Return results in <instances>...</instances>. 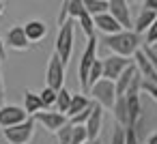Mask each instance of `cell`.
Listing matches in <instances>:
<instances>
[{
	"instance_id": "1",
	"label": "cell",
	"mask_w": 157,
	"mask_h": 144,
	"mask_svg": "<svg viewBox=\"0 0 157 144\" xmlns=\"http://www.w3.org/2000/svg\"><path fill=\"white\" fill-rule=\"evenodd\" d=\"M101 43L110 52H114V56H123V58H133V54L142 47V39L133 30H121L116 35H108L101 39Z\"/></svg>"
},
{
	"instance_id": "2",
	"label": "cell",
	"mask_w": 157,
	"mask_h": 144,
	"mask_svg": "<svg viewBox=\"0 0 157 144\" xmlns=\"http://www.w3.org/2000/svg\"><path fill=\"white\" fill-rule=\"evenodd\" d=\"M75 26H78V22H73V20H65V22L60 24V30H58L56 43H54V54L63 60L65 67H67V63L71 60V54H73Z\"/></svg>"
},
{
	"instance_id": "3",
	"label": "cell",
	"mask_w": 157,
	"mask_h": 144,
	"mask_svg": "<svg viewBox=\"0 0 157 144\" xmlns=\"http://www.w3.org/2000/svg\"><path fill=\"white\" fill-rule=\"evenodd\" d=\"M97 37L88 39V45L84 47L82 52V58H80V65H78V75H80V88H82V95L88 93V71L93 67V63L97 60Z\"/></svg>"
},
{
	"instance_id": "4",
	"label": "cell",
	"mask_w": 157,
	"mask_h": 144,
	"mask_svg": "<svg viewBox=\"0 0 157 144\" xmlns=\"http://www.w3.org/2000/svg\"><path fill=\"white\" fill-rule=\"evenodd\" d=\"M88 93H90V99H93L97 105H101V108L112 110L114 103H116V86H114V82H110V80H99L97 84L90 86Z\"/></svg>"
},
{
	"instance_id": "5",
	"label": "cell",
	"mask_w": 157,
	"mask_h": 144,
	"mask_svg": "<svg viewBox=\"0 0 157 144\" xmlns=\"http://www.w3.org/2000/svg\"><path fill=\"white\" fill-rule=\"evenodd\" d=\"M45 86L52 88V90H60L65 88V65L63 60L52 52L50 60H48V69H45Z\"/></svg>"
},
{
	"instance_id": "6",
	"label": "cell",
	"mask_w": 157,
	"mask_h": 144,
	"mask_svg": "<svg viewBox=\"0 0 157 144\" xmlns=\"http://www.w3.org/2000/svg\"><path fill=\"white\" fill-rule=\"evenodd\" d=\"M2 135H5V140H7L9 144H30L33 138H35V120L28 118V120L22 123V125L2 129Z\"/></svg>"
},
{
	"instance_id": "7",
	"label": "cell",
	"mask_w": 157,
	"mask_h": 144,
	"mask_svg": "<svg viewBox=\"0 0 157 144\" xmlns=\"http://www.w3.org/2000/svg\"><path fill=\"white\" fill-rule=\"evenodd\" d=\"M103 65V80H110V82H116L125 69H129L133 65V58H123V56H105L101 60Z\"/></svg>"
},
{
	"instance_id": "8",
	"label": "cell",
	"mask_w": 157,
	"mask_h": 144,
	"mask_svg": "<svg viewBox=\"0 0 157 144\" xmlns=\"http://www.w3.org/2000/svg\"><path fill=\"white\" fill-rule=\"evenodd\" d=\"M30 116L24 112V108L20 105H11V103H5L0 108V129H9V127H15V125H22L26 123Z\"/></svg>"
},
{
	"instance_id": "9",
	"label": "cell",
	"mask_w": 157,
	"mask_h": 144,
	"mask_svg": "<svg viewBox=\"0 0 157 144\" xmlns=\"http://www.w3.org/2000/svg\"><path fill=\"white\" fill-rule=\"evenodd\" d=\"M108 13L121 24L123 30H133L131 11H129V2H127V0H108Z\"/></svg>"
},
{
	"instance_id": "10",
	"label": "cell",
	"mask_w": 157,
	"mask_h": 144,
	"mask_svg": "<svg viewBox=\"0 0 157 144\" xmlns=\"http://www.w3.org/2000/svg\"><path fill=\"white\" fill-rule=\"evenodd\" d=\"M33 120H39L41 125H43V129H48V131H60L69 120H67V116L65 114H58L56 110H41V112H37L35 116H33Z\"/></svg>"
},
{
	"instance_id": "11",
	"label": "cell",
	"mask_w": 157,
	"mask_h": 144,
	"mask_svg": "<svg viewBox=\"0 0 157 144\" xmlns=\"http://www.w3.org/2000/svg\"><path fill=\"white\" fill-rule=\"evenodd\" d=\"M5 45L11 47V50H15V52H26V50H30V41H28V37H26V32H24V26H13V28H9V32H7V37H5Z\"/></svg>"
},
{
	"instance_id": "12",
	"label": "cell",
	"mask_w": 157,
	"mask_h": 144,
	"mask_svg": "<svg viewBox=\"0 0 157 144\" xmlns=\"http://www.w3.org/2000/svg\"><path fill=\"white\" fill-rule=\"evenodd\" d=\"M24 32H26L28 41H30V45L39 43V41H43L48 37V24L41 22V20H30V22L24 24Z\"/></svg>"
},
{
	"instance_id": "13",
	"label": "cell",
	"mask_w": 157,
	"mask_h": 144,
	"mask_svg": "<svg viewBox=\"0 0 157 144\" xmlns=\"http://www.w3.org/2000/svg\"><path fill=\"white\" fill-rule=\"evenodd\" d=\"M93 22H95V30H101V32H103V37H108V35H116V32H121V30H123V28H121V24H118L110 13L97 15V17H93Z\"/></svg>"
},
{
	"instance_id": "14",
	"label": "cell",
	"mask_w": 157,
	"mask_h": 144,
	"mask_svg": "<svg viewBox=\"0 0 157 144\" xmlns=\"http://www.w3.org/2000/svg\"><path fill=\"white\" fill-rule=\"evenodd\" d=\"M101 123H103V108L95 103L93 108V114L90 118L86 120V133H88V140H99V131H101Z\"/></svg>"
},
{
	"instance_id": "15",
	"label": "cell",
	"mask_w": 157,
	"mask_h": 144,
	"mask_svg": "<svg viewBox=\"0 0 157 144\" xmlns=\"http://www.w3.org/2000/svg\"><path fill=\"white\" fill-rule=\"evenodd\" d=\"M155 17H157V13L155 11H148V9H140V13H138V17H136V24H133V32L136 35H146V30L153 26V22H155Z\"/></svg>"
},
{
	"instance_id": "16",
	"label": "cell",
	"mask_w": 157,
	"mask_h": 144,
	"mask_svg": "<svg viewBox=\"0 0 157 144\" xmlns=\"http://www.w3.org/2000/svg\"><path fill=\"white\" fill-rule=\"evenodd\" d=\"M90 103H93L90 97H86V95H82V93H73V97H71V105H69V110H67V120L73 118L75 114L84 112Z\"/></svg>"
},
{
	"instance_id": "17",
	"label": "cell",
	"mask_w": 157,
	"mask_h": 144,
	"mask_svg": "<svg viewBox=\"0 0 157 144\" xmlns=\"http://www.w3.org/2000/svg\"><path fill=\"white\" fill-rule=\"evenodd\" d=\"M116 125H121L123 129H129V112H127V99L125 97H116V103L112 108Z\"/></svg>"
},
{
	"instance_id": "18",
	"label": "cell",
	"mask_w": 157,
	"mask_h": 144,
	"mask_svg": "<svg viewBox=\"0 0 157 144\" xmlns=\"http://www.w3.org/2000/svg\"><path fill=\"white\" fill-rule=\"evenodd\" d=\"M24 112L33 118L37 112H41L43 110V105H41V99H39V93H33V90H26L24 93Z\"/></svg>"
},
{
	"instance_id": "19",
	"label": "cell",
	"mask_w": 157,
	"mask_h": 144,
	"mask_svg": "<svg viewBox=\"0 0 157 144\" xmlns=\"http://www.w3.org/2000/svg\"><path fill=\"white\" fill-rule=\"evenodd\" d=\"M138 71H136V67L131 65L129 69H125L123 71V75L114 82V86H116V97H125V93H127V88L131 86V80H133V75H136Z\"/></svg>"
},
{
	"instance_id": "20",
	"label": "cell",
	"mask_w": 157,
	"mask_h": 144,
	"mask_svg": "<svg viewBox=\"0 0 157 144\" xmlns=\"http://www.w3.org/2000/svg\"><path fill=\"white\" fill-rule=\"evenodd\" d=\"M71 97H73L71 90L60 88L58 95H56V105H54V110H56L58 114H65V116H67V110H69V105H71Z\"/></svg>"
},
{
	"instance_id": "21",
	"label": "cell",
	"mask_w": 157,
	"mask_h": 144,
	"mask_svg": "<svg viewBox=\"0 0 157 144\" xmlns=\"http://www.w3.org/2000/svg\"><path fill=\"white\" fill-rule=\"evenodd\" d=\"M84 9L90 17L108 13V0H84Z\"/></svg>"
},
{
	"instance_id": "22",
	"label": "cell",
	"mask_w": 157,
	"mask_h": 144,
	"mask_svg": "<svg viewBox=\"0 0 157 144\" xmlns=\"http://www.w3.org/2000/svg\"><path fill=\"white\" fill-rule=\"evenodd\" d=\"M56 90H52V88H43L41 93H39V99H41V105H43V110H54V105H56Z\"/></svg>"
},
{
	"instance_id": "23",
	"label": "cell",
	"mask_w": 157,
	"mask_h": 144,
	"mask_svg": "<svg viewBox=\"0 0 157 144\" xmlns=\"http://www.w3.org/2000/svg\"><path fill=\"white\" fill-rule=\"evenodd\" d=\"M78 26L82 28V32L86 35V39H93V37H95V22H93V17H90L88 13H84V15L78 20Z\"/></svg>"
},
{
	"instance_id": "24",
	"label": "cell",
	"mask_w": 157,
	"mask_h": 144,
	"mask_svg": "<svg viewBox=\"0 0 157 144\" xmlns=\"http://www.w3.org/2000/svg\"><path fill=\"white\" fill-rule=\"evenodd\" d=\"M99 80H103V65H101V60L97 58V60L93 63L90 71H88V90H90V86L97 84Z\"/></svg>"
},
{
	"instance_id": "25",
	"label": "cell",
	"mask_w": 157,
	"mask_h": 144,
	"mask_svg": "<svg viewBox=\"0 0 157 144\" xmlns=\"http://www.w3.org/2000/svg\"><path fill=\"white\" fill-rule=\"evenodd\" d=\"M73 127V125H71ZM88 142V133H86V127H73V133H71V144H86Z\"/></svg>"
},
{
	"instance_id": "26",
	"label": "cell",
	"mask_w": 157,
	"mask_h": 144,
	"mask_svg": "<svg viewBox=\"0 0 157 144\" xmlns=\"http://www.w3.org/2000/svg\"><path fill=\"white\" fill-rule=\"evenodd\" d=\"M71 133H73V127L67 123L60 131H56V138H58V144H71Z\"/></svg>"
},
{
	"instance_id": "27",
	"label": "cell",
	"mask_w": 157,
	"mask_h": 144,
	"mask_svg": "<svg viewBox=\"0 0 157 144\" xmlns=\"http://www.w3.org/2000/svg\"><path fill=\"white\" fill-rule=\"evenodd\" d=\"M140 90L144 93V95H148L153 101H157V84H153V82H146V80H142V84H140Z\"/></svg>"
},
{
	"instance_id": "28",
	"label": "cell",
	"mask_w": 157,
	"mask_h": 144,
	"mask_svg": "<svg viewBox=\"0 0 157 144\" xmlns=\"http://www.w3.org/2000/svg\"><path fill=\"white\" fill-rule=\"evenodd\" d=\"M110 144H125V129H123L121 125H114V129H112V140H110Z\"/></svg>"
},
{
	"instance_id": "29",
	"label": "cell",
	"mask_w": 157,
	"mask_h": 144,
	"mask_svg": "<svg viewBox=\"0 0 157 144\" xmlns=\"http://www.w3.org/2000/svg\"><path fill=\"white\" fill-rule=\"evenodd\" d=\"M144 39H146V45H153V43H157V17H155L153 26H151V28L146 30Z\"/></svg>"
},
{
	"instance_id": "30",
	"label": "cell",
	"mask_w": 157,
	"mask_h": 144,
	"mask_svg": "<svg viewBox=\"0 0 157 144\" xmlns=\"http://www.w3.org/2000/svg\"><path fill=\"white\" fill-rule=\"evenodd\" d=\"M125 144H140L136 129H125Z\"/></svg>"
},
{
	"instance_id": "31",
	"label": "cell",
	"mask_w": 157,
	"mask_h": 144,
	"mask_svg": "<svg viewBox=\"0 0 157 144\" xmlns=\"http://www.w3.org/2000/svg\"><path fill=\"white\" fill-rule=\"evenodd\" d=\"M5 78H2V67H0V108L5 105Z\"/></svg>"
},
{
	"instance_id": "32",
	"label": "cell",
	"mask_w": 157,
	"mask_h": 144,
	"mask_svg": "<svg viewBox=\"0 0 157 144\" xmlns=\"http://www.w3.org/2000/svg\"><path fill=\"white\" fill-rule=\"evenodd\" d=\"M142 9H148V11H155V13H157V0H144V2H142Z\"/></svg>"
},
{
	"instance_id": "33",
	"label": "cell",
	"mask_w": 157,
	"mask_h": 144,
	"mask_svg": "<svg viewBox=\"0 0 157 144\" xmlns=\"http://www.w3.org/2000/svg\"><path fill=\"white\" fill-rule=\"evenodd\" d=\"M146 144H157V131H153V133L148 135V140H146Z\"/></svg>"
},
{
	"instance_id": "34",
	"label": "cell",
	"mask_w": 157,
	"mask_h": 144,
	"mask_svg": "<svg viewBox=\"0 0 157 144\" xmlns=\"http://www.w3.org/2000/svg\"><path fill=\"white\" fill-rule=\"evenodd\" d=\"M148 47H151V52H153V54L157 56V43H153V45H148Z\"/></svg>"
},
{
	"instance_id": "35",
	"label": "cell",
	"mask_w": 157,
	"mask_h": 144,
	"mask_svg": "<svg viewBox=\"0 0 157 144\" xmlns=\"http://www.w3.org/2000/svg\"><path fill=\"white\" fill-rule=\"evenodd\" d=\"M86 144H101V142H99V140H88Z\"/></svg>"
},
{
	"instance_id": "36",
	"label": "cell",
	"mask_w": 157,
	"mask_h": 144,
	"mask_svg": "<svg viewBox=\"0 0 157 144\" xmlns=\"http://www.w3.org/2000/svg\"><path fill=\"white\" fill-rule=\"evenodd\" d=\"M5 13V2H0V15Z\"/></svg>"
}]
</instances>
